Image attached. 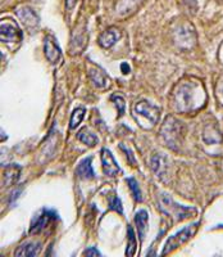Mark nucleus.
Returning a JSON list of instances; mask_svg holds the SVG:
<instances>
[{"instance_id":"5701e85b","label":"nucleus","mask_w":223,"mask_h":257,"mask_svg":"<svg viewBox=\"0 0 223 257\" xmlns=\"http://www.w3.org/2000/svg\"><path fill=\"white\" fill-rule=\"evenodd\" d=\"M127 235H128V245H127V251H126V254L127 256H133L135 252H136V238H135V230H133L132 226H128L127 229Z\"/></svg>"},{"instance_id":"393cba45","label":"nucleus","mask_w":223,"mask_h":257,"mask_svg":"<svg viewBox=\"0 0 223 257\" xmlns=\"http://www.w3.org/2000/svg\"><path fill=\"white\" fill-rule=\"evenodd\" d=\"M109 208L112 211H116V212L123 215V207H122V202L121 199L118 198L117 194H113V196L109 198Z\"/></svg>"},{"instance_id":"6ab92c4d","label":"nucleus","mask_w":223,"mask_h":257,"mask_svg":"<svg viewBox=\"0 0 223 257\" xmlns=\"http://www.w3.org/2000/svg\"><path fill=\"white\" fill-rule=\"evenodd\" d=\"M77 138H79L82 143H85L89 147H95L99 142L98 137L95 134H93L87 127H82L79 134H77Z\"/></svg>"},{"instance_id":"20e7f679","label":"nucleus","mask_w":223,"mask_h":257,"mask_svg":"<svg viewBox=\"0 0 223 257\" xmlns=\"http://www.w3.org/2000/svg\"><path fill=\"white\" fill-rule=\"evenodd\" d=\"M162 135L169 148L178 149L182 141V125L173 117H168L163 125Z\"/></svg>"},{"instance_id":"cd10ccee","label":"nucleus","mask_w":223,"mask_h":257,"mask_svg":"<svg viewBox=\"0 0 223 257\" xmlns=\"http://www.w3.org/2000/svg\"><path fill=\"white\" fill-rule=\"evenodd\" d=\"M217 96H218V99H219V102L223 104V80H222V81L218 82Z\"/></svg>"},{"instance_id":"1a4fd4ad","label":"nucleus","mask_w":223,"mask_h":257,"mask_svg":"<svg viewBox=\"0 0 223 257\" xmlns=\"http://www.w3.org/2000/svg\"><path fill=\"white\" fill-rule=\"evenodd\" d=\"M102 165L103 171H104V174L107 176H116L122 173L121 167L117 164L114 156L107 148L102 149Z\"/></svg>"},{"instance_id":"bb28decb","label":"nucleus","mask_w":223,"mask_h":257,"mask_svg":"<svg viewBox=\"0 0 223 257\" xmlns=\"http://www.w3.org/2000/svg\"><path fill=\"white\" fill-rule=\"evenodd\" d=\"M119 148H122V149H123V151H125L126 153H127L128 162H130V164H132L133 166H135V165H136V161H135V157H133L132 152H131L130 149H128L127 147H125V146H123V144H121V146H119Z\"/></svg>"},{"instance_id":"9b49d317","label":"nucleus","mask_w":223,"mask_h":257,"mask_svg":"<svg viewBox=\"0 0 223 257\" xmlns=\"http://www.w3.org/2000/svg\"><path fill=\"white\" fill-rule=\"evenodd\" d=\"M22 39L20 29L15 22H2V41L3 43H18Z\"/></svg>"},{"instance_id":"f03ea898","label":"nucleus","mask_w":223,"mask_h":257,"mask_svg":"<svg viewBox=\"0 0 223 257\" xmlns=\"http://www.w3.org/2000/svg\"><path fill=\"white\" fill-rule=\"evenodd\" d=\"M133 118L136 120L140 127L149 128L154 127L155 123L159 121L160 108L158 105L148 102V100H139L133 105Z\"/></svg>"},{"instance_id":"423d86ee","label":"nucleus","mask_w":223,"mask_h":257,"mask_svg":"<svg viewBox=\"0 0 223 257\" xmlns=\"http://www.w3.org/2000/svg\"><path fill=\"white\" fill-rule=\"evenodd\" d=\"M58 219V215L52 210H43L40 213H39V216H36L34 219L31 224V228H30V234H39L44 230V229H47L49 226V224H52L54 220Z\"/></svg>"},{"instance_id":"f257e3e1","label":"nucleus","mask_w":223,"mask_h":257,"mask_svg":"<svg viewBox=\"0 0 223 257\" xmlns=\"http://www.w3.org/2000/svg\"><path fill=\"white\" fill-rule=\"evenodd\" d=\"M205 90L200 82L183 81L173 91V103L177 111L191 112L200 108L205 102Z\"/></svg>"},{"instance_id":"f8f14e48","label":"nucleus","mask_w":223,"mask_h":257,"mask_svg":"<svg viewBox=\"0 0 223 257\" xmlns=\"http://www.w3.org/2000/svg\"><path fill=\"white\" fill-rule=\"evenodd\" d=\"M17 16L21 20V22L26 26V29L31 30L32 32L35 31L40 25V18L32 9L30 8H21L17 11Z\"/></svg>"},{"instance_id":"0eeeda50","label":"nucleus","mask_w":223,"mask_h":257,"mask_svg":"<svg viewBox=\"0 0 223 257\" xmlns=\"http://www.w3.org/2000/svg\"><path fill=\"white\" fill-rule=\"evenodd\" d=\"M89 76H90L93 84L100 90H105V89L109 88L110 77L108 76V73L103 68L99 67L98 64H89Z\"/></svg>"},{"instance_id":"a878e982","label":"nucleus","mask_w":223,"mask_h":257,"mask_svg":"<svg viewBox=\"0 0 223 257\" xmlns=\"http://www.w3.org/2000/svg\"><path fill=\"white\" fill-rule=\"evenodd\" d=\"M112 100L114 102L117 107V111H118L119 116H123L126 111V102H125V98L122 95H112Z\"/></svg>"},{"instance_id":"4468645a","label":"nucleus","mask_w":223,"mask_h":257,"mask_svg":"<svg viewBox=\"0 0 223 257\" xmlns=\"http://www.w3.org/2000/svg\"><path fill=\"white\" fill-rule=\"evenodd\" d=\"M91 161H93V158L86 157V158H84L81 162H80L79 166H77V169H76V173H77L79 178L86 179V180L95 178V171H94V169H93Z\"/></svg>"},{"instance_id":"7c9ffc66","label":"nucleus","mask_w":223,"mask_h":257,"mask_svg":"<svg viewBox=\"0 0 223 257\" xmlns=\"http://www.w3.org/2000/svg\"><path fill=\"white\" fill-rule=\"evenodd\" d=\"M121 70H122V72H123V73H125V75H127V73H130V66H128V64L127 63H126V62H125V63H122L121 64Z\"/></svg>"},{"instance_id":"a211bd4d","label":"nucleus","mask_w":223,"mask_h":257,"mask_svg":"<svg viewBox=\"0 0 223 257\" xmlns=\"http://www.w3.org/2000/svg\"><path fill=\"white\" fill-rule=\"evenodd\" d=\"M148 221H149V213L148 211L141 210L136 213L135 216V222L137 225V231H139V238L140 240H144L145 234L148 231Z\"/></svg>"},{"instance_id":"2eb2a0df","label":"nucleus","mask_w":223,"mask_h":257,"mask_svg":"<svg viewBox=\"0 0 223 257\" xmlns=\"http://www.w3.org/2000/svg\"><path fill=\"white\" fill-rule=\"evenodd\" d=\"M41 251V245L39 243L26 242L21 244L15 252V256H24V257H34L38 256Z\"/></svg>"},{"instance_id":"f3484780","label":"nucleus","mask_w":223,"mask_h":257,"mask_svg":"<svg viewBox=\"0 0 223 257\" xmlns=\"http://www.w3.org/2000/svg\"><path fill=\"white\" fill-rule=\"evenodd\" d=\"M176 41L181 45V47H187L186 43H188V45L191 47L192 43H194V29L186 26L181 27V29L176 32Z\"/></svg>"},{"instance_id":"b1692460","label":"nucleus","mask_w":223,"mask_h":257,"mask_svg":"<svg viewBox=\"0 0 223 257\" xmlns=\"http://www.w3.org/2000/svg\"><path fill=\"white\" fill-rule=\"evenodd\" d=\"M127 183H128V187H130L131 192H132V194H133V198L136 199L137 202H141L142 201V193H141V189H140V187H139V183L136 181V179L128 178Z\"/></svg>"},{"instance_id":"c756f323","label":"nucleus","mask_w":223,"mask_h":257,"mask_svg":"<svg viewBox=\"0 0 223 257\" xmlns=\"http://www.w3.org/2000/svg\"><path fill=\"white\" fill-rule=\"evenodd\" d=\"M77 4V0H66V8L67 11H72Z\"/></svg>"},{"instance_id":"9d476101","label":"nucleus","mask_w":223,"mask_h":257,"mask_svg":"<svg viewBox=\"0 0 223 257\" xmlns=\"http://www.w3.org/2000/svg\"><path fill=\"white\" fill-rule=\"evenodd\" d=\"M44 52L50 63L57 64L62 61V50L53 36H47L44 43Z\"/></svg>"},{"instance_id":"dca6fc26","label":"nucleus","mask_w":223,"mask_h":257,"mask_svg":"<svg viewBox=\"0 0 223 257\" xmlns=\"http://www.w3.org/2000/svg\"><path fill=\"white\" fill-rule=\"evenodd\" d=\"M142 2L144 0H119L118 6H117V13L122 17L131 15L139 8Z\"/></svg>"},{"instance_id":"39448f33","label":"nucleus","mask_w":223,"mask_h":257,"mask_svg":"<svg viewBox=\"0 0 223 257\" xmlns=\"http://www.w3.org/2000/svg\"><path fill=\"white\" fill-rule=\"evenodd\" d=\"M197 226H199V222H194V224H191V225H187V226H186V228H183L182 230L177 231L174 235H171V237L168 238V240L165 242L164 248H163V251H162V254L169 253V252H172V251H174L176 248H178L181 244H183V243L187 242V240L190 239V238H191L195 233H196Z\"/></svg>"},{"instance_id":"c85d7f7f","label":"nucleus","mask_w":223,"mask_h":257,"mask_svg":"<svg viewBox=\"0 0 223 257\" xmlns=\"http://www.w3.org/2000/svg\"><path fill=\"white\" fill-rule=\"evenodd\" d=\"M84 254L85 256H100L102 253H100V252H99L95 247H91V248L86 249V251L84 252Z\"/></svg>"},{"instance_id":"4be33fe9","label":"nucleus","mask_w":223,"mask_h":257,"mask_svg":"<svg viewBox=\"0 0 223 257\" xmlns=\"http://www.w3.org/2000/svg\"><path fill=\"white\" fill-rule=\"evenodd\" d=\"M85 113H86L85 107H79V108H76L75 111L72 112V116H71V121H70L71 130H75L76 127H79L80 123L84 121Z\"/></svg>"},{"instance_id":"ddd939ff","label":"nucleus","mask_w":223,"mask_h":257,"mask_svg":"<svg viewBox=\"0 0 223 257\" xmlns=\"http://www.w3.org/2000/svg\"><path fill=\"white\" fill-rule=\"evenodd\" d=\"M121 36H122L121 30L117 29V27L114 26L109 27V29H107L104 32H103L102 35L99 36V45L105 48V49H108V48L113 47L117 41L121 39Z\"/></svg>"},{"instance_id":"412c9836","label":"nucleus","mask_w":223,"mask_h":257,"mask_svg":"<svg viewBox=\"0 0 223 257\" xmlns=\"http://www.w3.org/2000/svg\"><path fill=\"white\" fill-rule=\"evenodd\" d=\"M151 167L155 173L159 176L164 175L165 170L168 169V165H167V158L164 156H155V157L151 160Z\"/></svg>"},{"instance_id":"aec40b11","label":"nucleus","mask_w":223,"mask_h":257,"mask_svg":"<svg viewBox=\"0 0 223 257\" xmlns=\"http://www.w3.org/2000/svg\"><path fill=\"white\" fill-rule=\"evenodd\" d=\"M20 173H21V167L17 166V165H11V166L7 169L6 174H4V185H12L13 183L20 179Z\"/></svg>"},{"instance_id":"7ed1b4c3","label":"nucleus","mask_w":223,"mask_h":257,"mask_svg":"<svg viewBox=\"0 0 223 257\" xmlns=\"http://www.w3.org/2000/svg\"><path fill=\"white\" fill-rule=\"evenodd\" d=\"M159 205L160 208L165 213H168L169 216H173L176 221H182V220L191 217L194 213H196V210L192 207H186V206L177 203L172 197L167 193H160L159 194Z\"/></svg>"},{"instance_id":"6e6552de","label":"nucleus","mask_w":223,"mask_h":257,"mask_svg":"<svg viewBox=\"0 0 223 257\" xmlns=\"http://www.w3.org/2000/svg\"><path fill=\"white\" fill-rule=\"evenodd\" d=\"M87 29H86V25H82L73 31L72 34V40H71V45H70V49L72 50L73 54H79L81 53L82 50L85 49L87 44Z\"/></svg>"}]
</instances>
